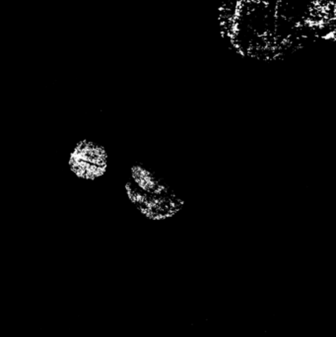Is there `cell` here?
<instances>
[{
    "label": "cell",
    "instance_id": "2",
    "mask_svg": "<svg viewBox=\"0 0 336 337\" xmlns=\"http://www.w3.org/2000/svg\"><path fill=\"white\" fill-rule=\"evenodd\" d=\"M109 155L103 144L81 139L72 148L68 158V167L75 177L83 180L94 182L107 174Z\"/></svg>",
    "mask_w": 336,
    "mask_h": 337
},
{
    "label": "cell",
    "instance_id": "1",
    "mask_svg": "<svg viewBox=\"0 0 336 337\" xmlns=\"http://www.w3.org/2000/svg\"><path fill=\"white\" fill-rule=\"evenodd\" d=\"M124 189L130 204L149 221L172 218L186 204L164 179L141 163L130 166Z\"/></svg>",
    "mask_w": 336,
    "mask_h": 337
}]
</instances>
